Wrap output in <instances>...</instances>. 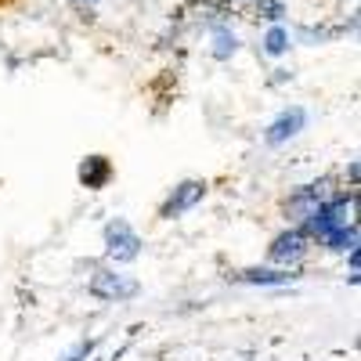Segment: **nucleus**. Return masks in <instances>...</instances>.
I'll list each match as a JSON object with an SVG mask.
<instances>
[{"label": "nucleus", "instance_id": "1", "mask_svg": "<svg viewBox=\"0 0 361 361\" xmlns=\"http://www.w3.org/2000/svg\"><path fill=\"white\" fill-rule=\"evenodd\" d=\"M105 253H109V260H116V264H127V260H134L137 253H141V238H137V231L130 228V224H123V221H116L109 231H105Z\"/></svg>", "mask_w": 361, "mask_h": 361}, {"label": "nucleus", "instance_id": "10", "mask_svg": "<svg viewBox=\"0 0 361 361\" xmlns=\"http://www.w3.org/2000/svg\"><path fill=\"white\" fill-rule=\"evenodd\" d=\"M87 354H90V347H80V350H76V354H69L66 361H80V357H87Z\"/></svg>", "mask_w": 361, "mask_h": 361}, {"label": "nucleus", "instance_id": "4", "mask_svg": "<svg viewBox=\"0 0 361 361\" xmlns=\"http://www.w3.org/2000/svg\"><path fill=\"white\" fill-rule=\"evenodd\" d=\"M304 253H307V235L304 231H286V235L275 238V246H271V260L275 264H296Z\"/></svg>", "mask_w": 361, "mask_h": 361}, {"label": "nucleus", "instance_id": "7", "mask_svg": "<svg viewBox=\"0 0 361 361\" xmlns=\"http://www.w3.org/2000/svg\"><path fill=\"white\" fill-rule=\"evenodd\" d=\"M246 282H257V286H286L289 275H275V271H246L243 275Z\"/></svg>", "mask_w": 361, "mask_h": 361}, {"label": "nucleus", "instance_id": "3", "mask_svg": "<svg viewBox=\"0 0 361 361\" xmlns=\"http://www.w3.org/2000/svg\"><path fill=\"white\" fill-rule=\"evenodd\" d=\"M304 123H307V112H304V109H289V112H282V116L275 119V123L267 127L264 141H267V145H282V141L296 137Z\"/></svg>", "mask_w": 361, "mask_h": 361}, {"label": "nucleus", "instance_id": "2", "mask_svg": "<svg viewBox=\"0 0 361 361\" xmlns=\"http://www.w3.org/2000/svg\"><path fill=\"white\" fill-rule=\"evenodd\" d=\"M90 293L102 296V300H127L137 293V282L127 279V275H112V271H102V275H94V282H90Z\"/></svg>", "mask_w": 361, "mask_h": 361}, {"label": "nucleus", "instance_id": "6", "mask_svg": "<svg viewBox=\"0 0 361 361\" xmlns=\"http://www.w3.org/2000/svg\"><path fill=\"white\" fill-rule=\"evenodd\" d=\"M109 173H112V166H109L105 156H90V159L80 166V180H83L87 188H102L105 180H109Z\"/></svg>", "mask_w": 361, "mask_h": 361}, {"label": "nucleus", "instance_id": "9", "mask_svg": "<svg viewBox=\"0 0 361 361\" xmlns=\"http://www.w3.org/2000/svg\"><path fill=\"white\" fill-rule=\"evenodd\" d=\"M238 44H235V37H228V33H217V58H228V51H235Z\"/></svg>", "mask_w": 361, "mask_h": 361}, {"label": "nucleus", "instance_id": "8", "mask_svg": "<svg viewBox=\"0 0 361 361\" xmlns=\"http://www.w3.org/2000/svg\"><path fill=\"white\" fill-rule=\"evenodd\" d=\"M264 44H267V54H282V51L289 47V37H286V29H271Z\"/></svg>", "mask_w": 361, "mask_h": 361}, {"label": "nucleus", "instance_id": "5", "mask_svg": "<svg viewBox=\"0 0 361 361\" xmlns=\"http://www.w3.org/2000/svg\"><path fill=\"white\" fill-rule=\"evenodd\" d=\"M202 192H206V185L202 180H185L170 199H166V206H163V217L170 221V217H177V214H185V209H192L199 199H202Z\"/></svg>", "mask_w": 361, "mask_h": 361}]
</instances>
